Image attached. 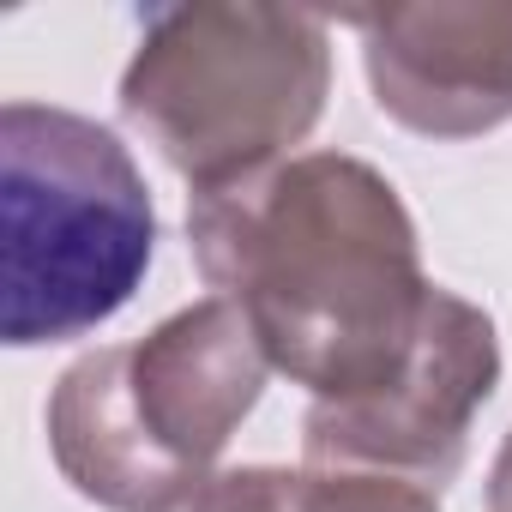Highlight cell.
Masks as SVG:
<instances>
[{"label":"cell","instance_id":"1","mask_svg":"<svg viewBox=\"0 0 512 512\" xmlns=\"http://www.w3.org/2000/svg\"><path fill=\"white\" fill-rule=\"evenodd\" d=\"M187 241L205 284L314 404H356L404 374L434 284L416 223L374 163L308 151L193 193Z\"/></svg>","mask_w":512,"mask_h":512},{"label":"cell","instance_id":"2","mask_svg":"<svg viewBox=\"0 0 512 512\" xmlns=\"http://www.w3.org/2000/svg\"><path fill=\"white\" fill-rule=\"evenodd\" d=\"M266 350L235 302L169 314L139 344L79 356L49 398L61 476L109 512H169L266 392Z\"/></svg>","mask_w":512,"mask_h":512},{"label":"cell","instance_id":"3","mask_svg":"<svg viewBox=\"0 0 512 512\" xmlns=\"http://www.w3.org/2000/svg\"><path fill=\"white\" fill-rule=\"evenodd\" d=\"M157 211L127 145L49 103L0 109V332L73 344L145 284Z\"/></svg>","mask_w":512,"mask_h":512},{"label":"cell","instance_id":"4","mask_svg":"<svg viewBox=\"0 0 512 512\" xmlns=\"http://www.w3.org/2000/svg\"><path fill=\"white\" fill-rule=\"evenodd\" d=\"M326 19L296 7H157L121 73V115L193 193L284 163L326 109Z\"/></svg>","mask_w":512,"mask_h":512},{"label":"cell","instance_id":"5","mask_svg":"<svg viewBox=\"0 0 512 512\" xmlns=\"http://www.w3.org/2000/svg\"><path fill=\"white\" fill-rule=\"evenodd\" d=\"M500 380V338L494 320L452 296L428 290V314L404 374L356 404H314L308 410V470H368L398 476L440 494L470 452V422Z\"/></svg>","mask_w":512,"mask_h":512},{"label":"cell","instance_id":"6","mask_svg":"<svg viewBox=\"0 0 512 512\" xmlns=\"http://www.w3.org/2000/svg\"><path fill=\"white\" fill-rule=\"evenodd\" d=\"M374 103L422 139H476L512 121V0L356 13Z\"/></svg>","mask_w":512,"mask_h":512},{"label":"cell","instance_id":"7","mask_svg":"<svg viewBox=\"0 0 512 512\" xmlns=\"http://www.w3.org/2000/svg\"><path fill=\"white\" fill-rule=\"evenodd\" d=\"M302 512H440L428 488L368 470H302Z\"/></svg>","mask_w":512,"mask_h":512},{"label":"cell","instance_id":"8","mask_svg":"<svg viewBox=\"0 0 512 512\" xmlns=\"http://www.w3.org/2000/svg\"><path fill=\"white\" fill-rule=\"evenodd\" d=\"M169 512H302V470H223L187 488Z\"/></svg>","mask_w":512,"mask_h":512},{"label":"cell","instance_id":"9","mask_svg":"<svg viewBox=\"0 0 512 512\" xmlns=\"http://www.w3.org/2000/svg\"><path fill=\"white\" fill-rule=\"evenodd\" d=\"M488 512H512V434L494 458V476H488Z\"/></svg>","mask_w":512,"mask_h":512}]
</instances>
